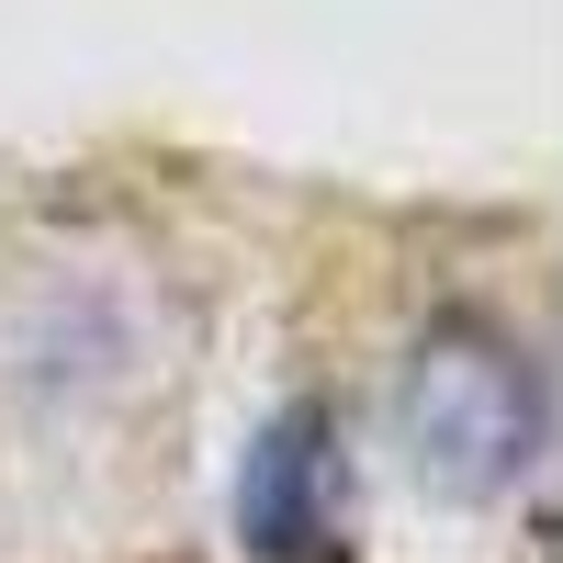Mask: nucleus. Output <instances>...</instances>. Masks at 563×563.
I'll return each mask as SVG.
<instances>
[{
  "instance_id": "nucleus-2",
  "label": "nucleus",
  "mask_w": 563,
  "mask_h": 563,
  "mask_svg": "<svg viewBox=\"0 0 563 563\" xmlns=\"http://www.w3.org/2000/svg\"><path fill=\"white\" fill-rule=\"evenodd\" d=\"M238 541L260 563H350V440L339 406L294 395L238 462Z\"/></svg>"
},
{
  "instance_id": "nucleus-1",
  "label": "nucleus",
  "mask_w": 563,
  "mask_h": 563,
  "mask_svg": "<svg viewBox=\"0 0 563 563\" xmlns=\"http://www.w3.org/2000/svg\"><path fill=\"white\" fill-rule=\"evenodd\" d=\"M395 417H406V451L440 496H507L541 451V384L485 327H429L395 384Z\"/></svg>"
}]
</instances>
